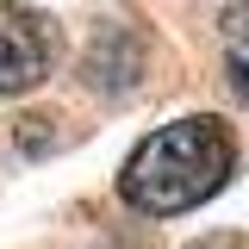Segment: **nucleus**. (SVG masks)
<instances>
[{"label":"nucleus","mask_w":249,"mask_h":249,"mask_svg":"<svg viewBox=\"0 0 249 249\" xmlns=\"http://www.w3.org/2000/svg\"><path fill=\"white\" fill-rule=\"evenodd\" d=\"M62 62V31L50 13L0 0V93H31L56 75Z\"/></svg>","instance_id":"2"},{"label":"nucleus","mask_w":249,"mask_h":249,"mask_svg":"<svg viewBox=\"0 0 249 249\" xmlns=\"http://www.w3.org/2000/svg\"><path fill=\"white\" fill-rule=\"evenodd\" d=\"M137 37L124 25H106L100 31V44H93V62H88V75H93V88L100 93H124V88H137Z\"/></svg>","instance_id":"3"},{"label":"nucleus","mask_w":249,"mask_h":249,"mask_svg":"<svg viewBox=\"0 0 249 249\" xmlns=\"http://www.w3.org/2000/svg\"><path fill=\"white\" fill-rule=\"evenodd\" d=\"M237 168V137L218 112H193V119L156 124L119 168V193L150 218H175L206 206Z\"/></svg>","instance_id":"1"},{"label":"nucleus","mask_w":249,"mask_h":249,"mask_svg":"<svg viewBox=\"0 0 249 249\" xmlns=\"http://www.w3.org/2000/svg\"><path fill=\"white\" fill-rule=\"evenodd\" d=\"M218 25H224V37H231V44H237V50L249 56V0H237V6H231Z\"/></svg>","instance_id":"4"},{"label":"nucleus","mask_w":249,"mask_h":249,"mask_svg":"<svg viewBox=\"0 0 249 249\" xmlns=\"http://www.w3.org/2000/svg\"><path fill=\"white\" fill-rule=\"evenodd\" d=\"M193 249H249L243 237H206V243H193Z\"/></svg>","instance_id":"5"}]
</instances>
